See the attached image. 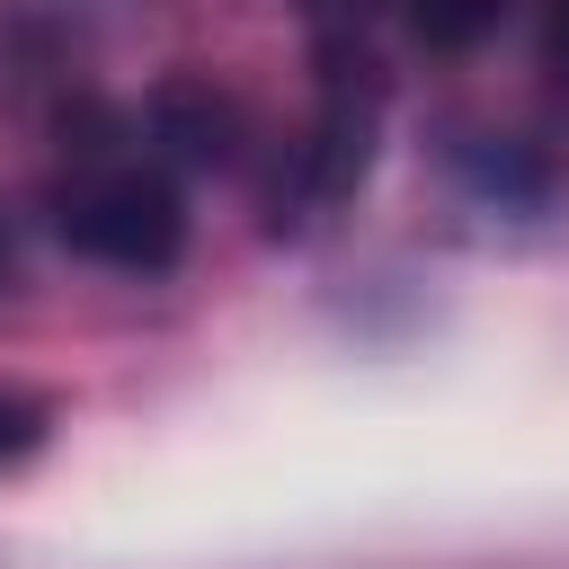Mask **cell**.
Returning a JSON list of instances; mask_svg holds the SVG:
<instances>
[{
  "label": "cell",
  "instance_id": "3",
  "mask_svg": "<svg viewBox=\"0 0 569 569\" xmlns=\"http://www.w3.org/2000/svg\"><path fill=\"white\" fill-rule=\"evenodd\" d=\"M36 445H44V400L0 382V471H9V462H27Z\"/></svg>",
  "mask_w": 569,
  "mask_h": 569
},
{
  "label": "cell",
  "instance_id": "1",
  "mask_svg": "<svg viewBox=\"0 0 569 569\" xmlns=\"http://www.w3.org/2000/svg\"><path fill=\"white\" fill-rule=\"evenodd\" d=\"M53 231L98 258V267H124V276H160L178 249H187V213H178V187L151 151H80L62 178H53Z\"/></svg>",
  "mask_w": 569,
  "mask_h": 569
},
{
  "label": "cell",
  "instance_id": "2",
  "mask_svg": "<svg viewBox=\"0 0 569 569\" xmlns=\"http://www.w3.org/2000/svg\"><path fill=\"white\" fill-rule=\"evenodd\" d=\"M427 44H471V36H489L498 18H507V0H391Z\"/></svg>",
  "mask_w": 569,
  "mask_h": 569
},
{
  "label": "cell",
  "instance_id": "4",
  "mask_svg": "<svg viewBox=\"0 0 569 569\" xmlns=\"http://www.w3.org/2000/svg\"><path fill=\"white\" fill-rule=\"evenodd\" d=\"M542 71L569 89V0H551V9H542Z\"/></svg>",
  "mask_w": 569,
  "mask_h": 569
}]
</instances>
